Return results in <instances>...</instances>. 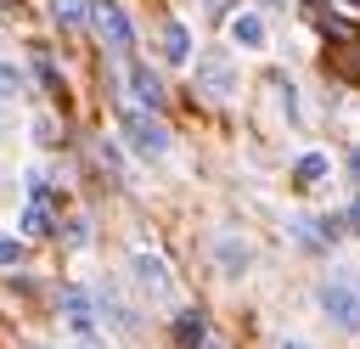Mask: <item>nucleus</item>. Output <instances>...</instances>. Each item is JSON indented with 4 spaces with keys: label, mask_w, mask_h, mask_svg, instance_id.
<instances>
[{
    "label": "nucleus",
    "mask_w": 360,
    "mask_h": 349,
    "mask_svg": "<svg viewBox=\"0 0 360 349\" xmlns=\"http://www.w3.org/2000/svg\"><path fill=\"white\" fill-rule=\"evenodd\" d=\"M73 349H107V343H101L96 332H79V338H73Z\"/></svg>",
    "instance_id": "6ab92c4d"
},
{
    "label": "nucleus",
    "mask_w": 360,
    "mask_h": 349,
    "mask_svg": "<svg viewBox=\"0 0 360 349\" xmlns=\"http://www.w3.org/2000/svg\"><path fill=\"white\" fill-rule=\"evenodd\" d=\"M349 169H354V180H360V152H349Z\"/></svg>",
    "instance_id": "4be33fe9"
},
{
    "label": "nucleus",
    "mask_w": 360,
    "mask_h": 349,
    "mask_svg": "<svg viewBox=\"0 0 360 349\" xmlns=\"http://www.w3.org/2000/svg\"><path fill=\"white\" fill-rule=\"evenodd\" d=\"M96 17V0H56V23L62 28H79V23H90Z\"/></svg>",
    "instance_id": "4468645a"
},
{
    "label": "nucleus",
    "mask_w": 360,
    "mask_h": 349,
    "mask_svg": "<svg viewBox=\"0 0 360 349\" xmlns=\"http://www.w3.org/2000/svg\"><path fill=\"white\" fill-rule=\"evenodd\" d=\"M354 6H360V0H354Z\"/></svg>",
    "instance_id": "5701e85b"
},
{
    "label": "nucleus",
    "mask_w": 360,
    "mask_h": 349,
    "mask_svg": "<svg viewBox=\"0 0 360 349\" xmlns=\"http://www.w3.org/2000/svg\"><path fill=\"white\" fill-rule=\"evenodd\" d=\"M321 310H326V321H338L343 332H360V287H354V276H332V281H321Z\"/></svg>",
    "instance_id": "f03ea898"
},
{
    "label": "nucleus",
    "mask_w": 360,
    "mask_h": 349,
    "mask_svg": "<svg viewBox=\"0 0 360 349\" xmlns=\"http://www.w3.org/2000/svg\"><path fill=\"white\" fill-rule=\"evenodd\" d=\"M68 242H73V248H84V242H90V231H84V220H73V225H68Z\"/></svg>",
    "instance_id": "a211bd4d"
},
{
    "label": "nucleus",
    "mask_w": 360,
    "mask_h": 349,
    "mask_svg": "<svg viewBox=\"0 0 360 349\" xmlns=\"http://www.w3.org/2000/svg\"><path fill=\"white\" fill-rule=\"evenodd\" d=\"M129 276H135V287H146L152 298H169V293H174V276H169L163 253H152V248H135V253H129Z\"/></svg>",
    "instance_id": "7ed1b4c3"
},
{
    "label": "nucleus",
    "mask_w": 360,
    "mask_h": 349,
    "mask_svg": "<svg viewBox=\"0 0 360 349\" xmlns=\"http://www.w3.org/2000/svg\"><path fill=\"white\" fill-rule=\"evenodd\" d=\"M326 174H332V158H326V152H304V158L292 163V180H298L304 191H315Z\"/></svg>",
    "instance_id": "1a4fd4ad"
},
{
    "label": "nucleus",
    "mask_w": 360,
    "mask_h": 349,
    "mask_svg": "<svg viewBox=\"0 0 360 349\" xmlns=\"http://www.w3.org/2000/svg\"><path fill=\"white\" fill-rule=\"evenodd\" d=\"M129 90H135V101H146V107H158V101H163V84H158V73H152V68H129Z\"/></svg>",
    "instance_id": "f8f14e48"
},
{
    "label": "nucleus",
    "mask_w": 360,
    "mask_h": 349,
    "mask_svg": "<svg viewBox=\"0 0 360 349\" xmlns=\"http://www.w3.org/2000/svg\"><path fill=\"white\" fill-rule=\"evenodd\" d=\"M124 141H129V152L135 158H146V163H158V158H169V129L146 113V107H135V113H124Z\"/></svg>",
    "instance_id": "f257e3e1"
},
{
    "label": "nucleus",
    "mask_w": 360,
    "mask_h": 349,
    "mask_svg": "<svg viewBox=\"0 0 360 349\" xmlns=\"http://www.w3.org/2000/svg\"><path fill=\"white\" fill-rule=\"evenodd\" d=\"M96 28H101V39H107L118 56H129V51H135V28H129V17H124L112 0H96Z\"/></svg>",
    "instance_id": "39448f33"
},
{
    "label": "nucleus",
    "mask_w": 360,
    "mask_h": 349,
    "mask_svg": "<svg viewBox=\"0 0 360 349\" xmlns=\"http://www.w3.org/2000/svg\"><path fill=\"white\" fill-rule=\"evenodd\" d=\"M174 332H180V343H186V349H208V321H202L197 310H186V315L174 321Z\"/></svg>",
    "instance_id": "ddd939ff"
},
{
    "label": "nucleus",
    "mask_w": 360,
    "mask_h": 349,
    "mask_svg": "<svg viewBox=\"0 0 360 349\" xmlns=\"http://www.w3.org/2000/svg\"><path fill=\"white\" fill-rule=\"evenodd\" d=\"M231 39H236L242 51H264V39H270V34H264V17H259V11H236V17H231Z\"/></svg>",
    "instance_id": "0eeeda50"
},
{
    "label": "nucleus",
    "mask_w": 360,
    "mask_h": 349,
    "mask_svg": "<svg viewBox=\"0 0 360 349\" xmlns=\"http://www.w3.org/2000/svg\"><path fill=\"white\" fill-rule=\"evenodd\" d=\"M281 349H315V343H304V338H287V343H281Z\"/></svg>",
    "instance_id": "412c9836"
},
{
    "label": "nucleus",
    "mask_w": 360,
    "mask_h": 349,
    "mask_svg": "<svg viewBox=\"0 0 360 349\" xmlns=\"http://www.w3.org/2000/svg\"><path fill=\"white\" fill-rule=\"evenodd\" d=\"M214 253H219L225 276H242V270L253 265V248H248V242H236V236H219V248H214Z\"/></svg>",
    "instance_id": "9b49d317"
},
{
    "label": "nucleus",
    "mask_w": 360,
    "mask_h": 349,
    "mask_svg": "<svg viewBox=\"0 0 360 349\" xmlns=\"http://www.w3.org/2000/svg\"><path fill=\"white\" fill-rule=\"evenodd\" d=\"M197 90H208V96H231L236 90V68H231L225 51H202L197 56Z\"/></svg>",
    "instance_id": "20e7f679"
},
{
    "label": "nucleus",
    "mask_w": 360,
    "mask_h": 349,
    "mask_svg": "<svg viewBox=\"0 0 360 349\" xmlns=\"http://www.w3.org/2000/svg\"><path fill=\"white\" fill-rule=\"evenodd\" d=\"M51 191V180H45V169H28V197H45Z\"/></svg>",
    "instance_id": "f3484780"
},
{
    "label": "nucleus",
    "mask_w": 360,
    "mask_h": 349,
    "mask_svg": "<svg viewBox=\"0 0 360 349\" xmlns=\"http://www.w3.org/2000/svg\"><path fill=\"white\" fill-rule=\"evenodd\" d=\"M17 84H22V79H17V68L0 56V101H6V96H17Z\"/></svg>",
    "instance_id": "2eb2a0df"
},
{
    "label": "nucleus",
    "mask_w": 360,
    "mask_h": 349,
    "mask_svg": "<svg viewBox=\"0 0 360 349\" xmlns=\"http://www.w3.org/2000/svg\"><path fill=\"white\" fill-rule=\"evenodd\" d=\"M17 225H22V236H51V231H56V225H51L45 197H28V203H22V214H17Z\"/></svg>",
    "instance_id": "9d476101"
},
{
    "label": "nucleus",
    "mask_w": 360,
    "mask_h": 349,
    "mask_svg": "<svg viewBox=\"0 0 360 349\" xmlns=\"http://www.w3.org/2000/svg\"><path fill=\"white\" fill-rule=\"evenodd\" d=\"M349 225H354V231H360V197H354V203H349Z\"/></svg>",
    "instance_id": "aec40b11"
},
{
    "label": "nucleus",
    "mask_w": 360,
    "mask_h": 349,
    "mask_svg": "<svg viewBox=\"0 0 360 349\" xmlns=\"http://www.w3.org/2000/svg\"><path fill=\"white\" fill-rule=\"evenodd\" d=\"M56 310H62V321H68V332H73V338H79V332H96V304H90V293H84V287H62Z\"/></svg>",
    "instance_id": "423d86ee"
},
{
    "label": "nucleus",
    "mask_w": 360,
    "mask_h": 349,
    "mask_svg": "<svg viewBox=\"0 0 360 349\" xmlns=\"http://www.w3.org/2000/svg\"><path fill=\"white\" fill-rule=\"evenodd\" d=\"M22 259V242L17 236H0V265H17Z\"/></svg>",
    "instance_id": "dca6fc26"
},
{
    "label": "nucleus",
    "mask_w": 360,
    "mask_h": 349,
    "mask_svg": "<svg viewBox=\"0 0 360 349\" xmlns=\"http://www.w3.org/2000/svg\"><path fill=\"white\" fill-rule=\"evenodd\" d=\"M158 45H163V62H191V28L186 23H163Z\"/></svg>",
    "instance_id": "6e6552de"
}]
</instances>
